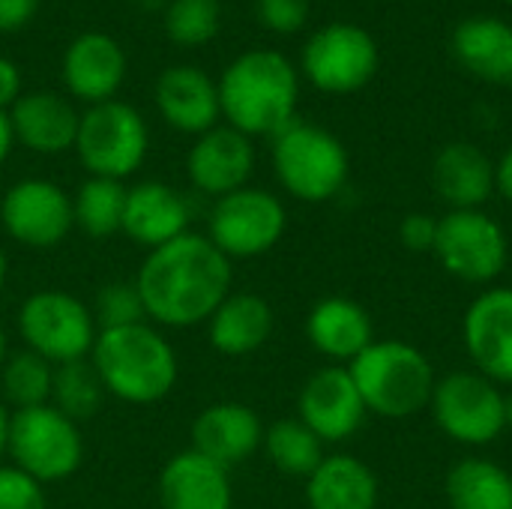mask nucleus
<instances>
[{"instance_id":"nucleus-1","label":"nucleus","mask_w":512,"mask_h":509,"mask_svg":"<svg viewBox=\"0 0 512 509\" xmlns=\"http://www.w3.org/2000/svg\"><path fill=\"white\" fill-rule=\"evenodd\" d=\"M231 258H225L207 234H180L153 249L138 276L147 318L162 327H195L210 321L219 303L231 294Z\"/></svg>"},{"instance_id":"nucleus-2","label":"nucleus","mask_w":512,"mask_h":509,"mask_svg":"<svg viewBox=\"0 0 512 509\" xmlns=\"http://www.w3.org/2000/svg\"><path fill=\"white\" fill-rule=\"evenodd\" d=\"M219 108L231 129L276 138L294 123L300 81L291 60L270 48H255L228 63L219 78Z\"/></svg>"},{"instance_id":"nucleus-3","label":"nucleus","mask_w":512,"mask_h":509,"mask_svg":"<svg viewBox=\"0 0 512 509\" xmlns=\"http://www.w3.org/2000/svg\"><path fill=\"white\" fill-rule=\"evenodd\" d=\"M90 363L105 393L129 405H153L177 384V354L147 321L117 330H99Z\"/></svg>"},{"instance_id":"nucleus-4","label":"nucleus","mask_w":512,"mask_h":509,"mask_svg":"<svg viewBox=\"0 0 512 509\" xmlns=\"http://www.w3.org/2000/svg\"><path fill=\"white\" fill-rule=\"evenodd\" d=\"M348 372L366 411L384 420H408L429 408L438 381L429 357L402 339H375L348 363Z\"/></svg>"},{"instance_id":"nucleus-5","label":"nucleus","mask_w":512,"mask_h":509,"mask_svg":"<svg viewBox=\"0 0 512 509\" xmlns=\"http://www.w3.org/2000/svg\"><path fill=\"white\" fill-rule=\"evenodd\" d=\"M348 168L342 141L315 123L294 120L273 138V171L297 201L321 204L336 198L348 183Z\"/></svg>"},{"instance_id":"nucleus-6","label":"nucleus","mask_w":512,"mask_h":509,"mask_svg":"<svg viewBox=\"0 0 512 509\" xmlns=\"http://www.w3.org/2000/svg\"><path fill=\"white\" fill-rule=\"evenodd\" d=\"M15 468L39 486L72 477L84 462L78 423L54 405L21 408L9 417V447Z\"/></svg>"},{"instance_id":"nucleus-7","label":"nucleus","mask_w":512,"mask_h":509,"mask_svg":"<svg viewBox=\"0 0 512 509\" xmlns=\"http://www.w3.org/2000/svg\"><path fill=\"white\" fill-rule=\"evenodd\" d=\"M147 147V123L129 102L108 99L81 114L75 150L90 177L123 180L135 174L147 156Z\"/></svg>"},{"instance_id":"nucleus-8","label":"nucleus","mask_w":512,"mask_h":509,"mask_svg":"<svg viewBox=\"0 0 512 509\" xmlns=\"http://www.w3.org/2000/svg\"><path fill=\"white\" fill-rule=\"evenodd\" d=\"M18 333L27 351L48 363L84 360L99 336L90 306L66 291H36L18 309Z\"/></svg>"},{"instance_id":"nucleus-9","label":"nucleus","mask_w":512,"mask_h":509,"mask_svg":"<svg viewBox=\"0 0 512 509\" xmlns=\"http://www.w3.org/2000/svg\"><path fill=\"white\" fill-rule=\"evenodd\" d=\"M429 411L438 429L465 447H486L507 429L504 393L480 372H450L438 378Z\"/></svg>"},{"instance_id":"nucleus-10","label":"nucleus","mask_w":512,"mask_h":509,"mask_svg":"<svg viewBox=\"0 0 512 509\" xmlns=\"http://www.w3.org/2000/svg\"><path fill=\"white\" fill-rule=\"evenodd\" d=\"M285 225L288 213L273 192L243 186L216 198L207 237L225 258H258L282 240Z\"/></svg>"},{"instance_id":"nucleus-11","label":"nucleus","mask_w":512,"mask_h":509,"mask_svg":"<svg viewBox=\"0 0 512 509\" xmlns=\"http://www.w3.org/2000/svg\"><path fill=\"white\" fill-rule=\"evenodd\" d=\"M432 252L450 276L468 285L495 282L510 261L504 228L483 210H450L441 216Z\"/></svg>"},{"instance_id":"nucleus-12","label":"nucleus","mask_w":512,"mask_h":509,"mask_svg":"<svg viewBox=\"0 0 512 509\" xmlns=\"http://www.w3.org/2000/svg\"><path fill=\"white\" fill-rule=\"evenodd\" d=\"M303 72L324 93H357L378 72V42L360 24H327L306 42Z\"/></svg>"},{"instance_id":"nucleus-13","label":"nucleus","mask_w":512,"mask_h":509,"mask_svg":"<svg viewBox=\"0 0 512 509\" xmlns=\"http://www.w3.org/2000/svg\"><path fill=\"white\" fill-rule=\"evenodd\" d=\"M0 222L12 240L27 249H54L60 246L72 225V198L51 180H21L3 192Z\"/></svg>"},{"instance_id":"nucleus-14","label":"nucleus","mask_w":512,"mask_h":509,"mask_svg":"<svg viewBox=\"0 0 512 509\" xmlns=\"http://www.w3.org/2000/svg\"><path fill=\"white\" fill-rule=\"evenodd\" d=\"M297 411H300L297 420L303 426H309L324 444H339V441L351 438L369 414L348 366L318 369L303 384Z\"/></svg>"},{"instance_id":"nucleus-15","label":"nucleus","mask_w":512,"mask_h":509,"mask_svg":"<svg viewBox=\"0 0 512 509\" xmlns=\"http://www.w3.org/2000/svg\"><path fill=\"white\" fill-rule=\"evenodd\" d=\"M462 339L480 375L512 387V288H489L468 306Z\"/></svg>"},{"instance_id":"nucleus-16","label":"nucleus","mask_w":512,"mask_h":509,"mask_svg":"<svg viewBox=\"0 0 512 509\" xmlns=\"http://www.w3.org/2000/svg\"><path fill=\"white\" fill-rule=\"evenodd\" d=\"M252 171H255L252 138L231 126H213L210 132L198 135L186 156V174L192 186L213 198L243 189Z\"/></svg>"},{"instance_id":"nucleus-17","label":"nucleus","mask_w":512,"mask_h":509,"mask_svg":"<svg viewBox=\"0 0 512 509\" xmlns=\"http://www.w3.org/2000/svg\"><path fill=\"white\" fill-rule=\"evenodd\" d=\"M60 78L75 99L87 105L108 102L126 78V51L114 36L102 30H87L66 45Z\"/></svg>"},{"instance_id":"nucleus-18","label":"nucleus","mask_w":512,"mask_h":509,"mask_svg":"<svg viewBox=\"0 0 512 509\" xmlns=\"http://www.w3.org/2000/svg\"><path fill=\"white\" fill-rule=\"evenodd\" d=\"M264 444V426L258 414L243 402H216L204 408L192 423V450L222 465L225 471L243 465Z\"/></svg>"},{"instance_id":"nucleus-19","label":"nucleus","mask_w":512,"mask_h":509,"mask_svg":"<svg viewBox=\"0 0 512 509\" xmlns=\"http://www.w3.org/2000/svg\"><path fill=\"white\" fill-rule=\"evenodd\" d=\"M156 108L162 120L186 135H204L219 126V87L195 66H171L156 78Z\"/></svg>"},{"instance_id":"nucleus-20","label":"nucleus","mask_w":512,"mask_h":509,"mask_svg":"<svg viewBox=\"0 0 512 509\" xmlns=\"http://www.w3.org/2000/svg\"><path fill=\"white\" fill-rule=\"evenodd\" d=\"M186 225H189V204L168 183L147 180L126 189L123 234L132 243L153 252L171 243L174 237L186 234Z\"/></svg>"},{"instance_id":"nucleus-21","label":"nucleus","mask_w":512,"mask_h":509,"mask_svg":"<svg viewBox=\"0 0 512 509\" xmlns=\"http://www.w3.org/2000/svg\"><path fill=\"white\" fill-rule=\"evenodd\" d=\"M9 123L15 141L42 156H57L75 147L81 114L69 99L57 93H24L9 108Z\"/></svg>"},{"instance_id":"nucleus-22","label":"nucleus","mask_w":512,"mask_h":509,"mask_svg":"<svg viewBox=\"0 0 512 509\" xmlns=\"http://www.w3.org/2000/svg\"><path fill=\"white\" fill-rule=\"evenodd\" d=\"M162 509H231L228 471L195 450L177 453L159 474Z\"/></svg>"},{"instance_id":"nucleus-23","label":"nucleus","mask_w":512,"mask_h":509,"mask_svg":"<svg viewBox=\"0 0 512 509\" xmlns=\"http://www.w3.org/2000/svg\"><path fill=\"white\" fill-rule=\"evenodd\" d=\"M432 186L450 210H480L495 192V165L477 144L453 141L435 156Z\"/></svg>"},{"instance_id":"nucleus-24","label":"nucleus","mask_w":512,"mask_h":509,"mask_svg":"<svg viewBox=\"0 0 512 509\" xmlns=\"http://www.w3.org/2000/svg\"><path fill=\"white\" fill-rule=\"evenodd\" d=\"M306 336L318 354L351 363L375 342V327L360 303L348 297H324L306 318Z\"/></svg>"},{"instance_id":"nucleus-25","label":"nucleus","mask_w":512,"mask_h":509,"mask_svg":"<svg viewBox=\"0 0 512 509\" xmlns=\"http://www.w3.org/2000/svg\"><path fill=\"white\" fill-rule=\"evenodd\" d=\"M309 509H378V477L357 456H324L306 480Z\"/></svg>"},{"instance_id":"nucleus-26","label":"nucleus","mask_w":512,"mask_h":509,"mask_svg":"<svg viewBox=\"0 0 512 509\" xmlns=\"http://www.w3.org/2000/svg\"><path fill=\"white\" fill-rule=\"evenodd\" d=\"M210 345L225 357H246L267 345L273 333V309L264 297L237 291L228 294L210 315Z\"/></svg>"},{"instance_id":"nucleus-27","label":"nucleus","mask_w":512,"mask_h":509,"mask_svg":"<svg viewBox=\"0 0 512 509\" xmlns=\"http://www.w3.org/2000/svg\"><path fill=\"white\" fill-rule=\"evenodd\" d=\"M453 57L459 66L483 81H512V27L501 18H468L453 30Z\"/></svg>"},{"instance_id":"nucleus-28","label":"nucleus","mask_w":512,"mask_h":509,"mask_svg":"<svg viewBox=\"0 0 512 509\" xmlns=\"http://www.w3.org/2000/svg\"><path fill=\"white\" fill-rule=\"evenodd\" d=\"M453 509H512V474L489 459H462L444 483Z\"/></svg>"},{"instance_id":"nucleus-29","label":"nucleus","mask_w":512,"mask_h":509,"mask_svg":"<svg viewBox=\"0 0 512 509\" xmlns=\"http://www.w3.org/2000/svg\"><path fill=\"white\" fill-rule=\"evenodd\" d=\"M123 210H126L123 180L90 177L81 183L78 195L72 198L75 225L93 240H102V237L123 231Z\"/></svg>"},{"instance_id":"nucleus-30","label":"nucleus","mask_w":512,"mask_h":509,"mask_svg":"<svg viewBox=\"0 0 512 509\" xmlns=\"http://www.w3.org/2000/svg\"><path fill=\"white\" fill-rule=\"evenodd\" d=\"M267 459L273 462L276 471L288 477H312L315 468L324 462V441L303 426L300 420H279L264 432Z\"/></svg>"},{"instance_id":"nucleus-31","label":"nucleus","mask_w":512,"mask_h":509,"mask_svg":"<svg viewBox=\"0 0 512 509\" xmlns=\"http://www.w3.org/2000/svg\"><path fill=\"white\" fill-rule=\"evenodd\" d=\"M102 393H105V387H102L93 363L72 360V363L57 366L51 399H54V408L63 411L69 420L78 423L84 417H93L96 408L102 405Z\"/></svg>"},{"instance_id":"nucleus-32","label":"nucleus","mask_w":512,"mask_h":509,"mask_svg":"<svg viewBox=\"0 0 512 509\" xmlns=\"http://www.w3.org/2000/svg\"><path fill=\"white\" fill-rule=\"evenodd\" d=\"M0 378H3V393L15 405V411L39 408V405H48V399H51L54 369L48 360H42L33 351H21V354L9 357L3 363Z\"/></svg>"},{"instance_id":"nucleus-33","label":"nucleus","mask_w":512,"mask_h":509,"mask_svg":"<svg viewBox=\"0 0 512 509\" xmlns=\"http://www.w3.org/2000/svg\"><path fill=\"white\" fill-rule=\"evenodd\" d=\"M222 24L219 0H171L165 12V33L180 48L207 45Z\"/></svg>"},{"instance_id":"nucleus-34","label":"nucleus","mask_w":512,"mask_h":509,"mask_svg":"<svg viewBox=\"0 0 512 509\" xmlns=\"http://www.w3.org/2000/svg\"><path fill=\"white\" fill-rule=\"evenodd\" d=\"M90 312H93V321L99 330H117V327H132V324L147 321V312H144V303H141L135 282L102 285Z\"/></svg>"},{"instance_id":"nucleus-35","label":"nucleus","mask_w":512,"mask_h":509,"mask_svg":"<svg viewBox=\"0 0 512 509\" xmlns=\"http://www.w3.org/2000/svg\"><path fill=\"white\" fill-rule=\"evenodd\" d=\"M0 509H48L45 492L24 471L0 465Z\"/></svg>"},{"instance_id":"nucleus-36","label":"nucleus","mask_w":512,"mask_h":509,"mask_svg":"<svg viewBox=\"0 0 512 509\" xmlns=\"http://www.w3.org/2000/svg\"><path fill=\"white\" fill-rule=\"evenodd\" d=\"M255 15L273 33H297L309 21V0H255Z\"/></svg>"},{"instance_id":"nucleus-37","label":"nucleus","mask_w":512,"mask_h":509,"mask_svg":"<svg viewBox=\"0 0 512 509\" xmlns=\"http://www.w3.org/2000/svg\"><path fill=\"white\" fill-rule=\"evenodd\" d=\"M399 240L408 252H432L438 240V219L429 213H408L399 225Z\"/></svg>"},{"instance_id":"nucleus-38","label":"nucleus","mask_w":512,"mask_h":509,"mask_svg":"<svg viewBox=\"0 0 512 509\" xmlns=\"http://www.w3.org/2000/svg\"><path fill=\"white\" fill-rule=\"evenodd\" d=\"M36 9H39V0H0V33L27 27Z\"/></svg>"},{"instance_id":"nucleus-39","label":"nucleus","mask_w":512,"mask_h":509,"mask_svg":"<svg viewBox=\"0 0 512 509\" xmlns=\"http://www.w3.org/2000/svg\"><path fill=\"white\" fill-rule=\"evenodd\" d=\"M21 96V72L9 57H0V111H9Z\"/></svg>"},{"instance_id":"nucleus-40","label":"nucleus","mask_w":512,"mask_h":509,"mask_svg":"<svg viewBox=\"0 0 512 509\" xmlns=\"http://www.w3.org/2000/svg\"><path fill=\"white\" fill-rule=\"evenodd\" d=\"M495 189L512 204V147L501 156V162L495 165Z\"/></svg>"},{"instance_id":"nucleus-41","label":"nucleus","mask_w":512,"mask_h":509,"mask_svg":"<svg viewBox=\"0 0 512 509\" xmlns=\"http://www.w3.org/2000/svg\"><path fill=\"white\" fill-rule=\"evenodd\" d=\"M15 144V135H12V123H9V111H0V165L6 162L9 150Z\"/></svg>"},{"instance_id":"nucleus-42","label":"nucleus","mask_w":512,"mask_h":509,"mask_svg":"<svg viewBox=\"0 0 512 509\" xmlns=\"http://www.w3.org/2000/svg\"><path fill=\"white\" fill-rule=\"evenodd\" d=\"M6 447H9V414L0 405V459L6 456Z\"/></svg>"},{"instance_id":"nucleus-43","label":"nucleus","mask_w":512,"mask_h":509,"mask_svg":"<svg viewBox=\"0 0 512 509\" xmlns=\"http://www.w3.org/2000/svg\"><path fill=\"white\" fill-rule=\"evenodd\" d=\"M504 417H507V429H512V390L504 393Z\"/></svg>"},{"instance_id":"nucleus-44","label":"nucleus","mask_w":512,"mask_h":509,"mask_svg":"<svg viewBox=\"0 0 512 509\" xmlns=\"http://www.w3.org/2000/svg\"><path fill=\"white\" fill-rule=\"evenodd\" d=\"M3 363H6V333L0 327V369H3Z\"/></svg>"},{"instance_id":"nucleus-45","label":"nucleus","mask_w":512,"mask_h":509,"mask_svg":"<svg viewBox=\"0 0 512 509\" xmlns=\"http://www.w3.org/2000/svg\"><path fill=\"white\" fill-rule=\"evenodd\" d=\"M3 282H6V255L0 249V291H3Z\"/></svg>"},{"instance_id":"nucleus-46","label":"nucleus","mask_w":512,"mask_h":509,"mask_svg":"<svg viewBox=\"0 0 512 509\" xmlns=\"http://www.w3.org/2000/svg\"><path fill=\"white\" fill-rule=\"evenodd\" d=\"M0 201H3V195H0Z\"/></svg>"},{"instance_id":"nucleus-47","label":"nucleus","mask_w":512,"mask_h":509,"mask_svg":"<svg viewBox=\"0 0 512 509\" xmlns=\"http://www.w3.org/2000/svg\"><path fill=\"white\" fill-rule=\"evenodd\" d=\"M507 3H512V0H507Z\"/></svg>"}]
</instances>
